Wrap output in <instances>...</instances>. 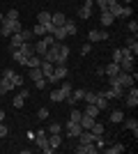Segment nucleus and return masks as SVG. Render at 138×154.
<instances>
[{
    "instance_id": "29",
    "label": "nucleus",
    "mask_w": 138,
    "mask_h": 154,
    "mask_svg": "<svg viewBox=\"0 0 138 154\" xmlns=\"http://www.w3.org/2000/svg\"><path fill=\"white\" fill-rule=\"evenodd\" d=\"M83 115H90V117H97L99 115V108L94 106V103H87L85 110H83Z\"/></svg>"
},
{
    "instance_id": "14",
    "label": "nucleus",
    "mask_w": 138,
    "mask_h": 154,
    "mask_svg": "<svg viewBox=\"0 0 138 154\" xmlns=\"http://www.w3.org/2000/svg\"><path fill=\"white\" fill-rule=\"evenodd\" d=\"M65 21H67V16H65L62 12H55V14H51V23H53V28L65 26Z\"/></svg>"
},
{
    "instance_id": "21",
    "label": "nucleus",
    "mask_w": 138,
    "mask_h": 154,
    "mask_svg": "<svg viewBox=\"0 0 138 154\" xmlns=\"http://www.w3.org/2000/svg\"><path fill=\"white\" fill-rule=\"evenodd\" d=\"M94 122H97V120H94V117H90V115H83V117H81V120H78L81 129H87V131H90V129H92V124H94Z\"/></svg>"
},
{
    "instance_id": "20",
    "label": "nucleus",
    "mask_w": 138,
    "mask_h": 154,
    "mask_svg": "<svg viewBox=\"0 0 138 154\" xmlns=\"http://www.w3.org/2000/svg\"><path fill=\"white\" fill-rule=\"evenodd\" d=\"M19 51L23 53L26 58H28V55H35V44H30V42H23V44L19 46Z\"/></svg>"
},
{
    "instance_id": "12",
    "label": "nucleus",
    "mask_w": 138,
    "mask_h": 154,
    "mask_svg": "<svg viewBox=\"0 0 138 154\" xmlns=\"http://www.w3.org/2000/svg\"><path fill=\"white\" fill-rule=\"evenodd\" d=\"M113 21H115V16H113V14L108 12V9H104V12L99 14V23H101L104 28H108V26L113 23Z\"/></svg>"
},
{
    "instance_id": "7",
    "label": "nucleus",
    "mask_w": 138,
    "mask_h": 154,
    "mask_svg": "<svg viewBox=\"0 0 138 154\" xmlns=\"http://www.w3.org/2000/svg\"><path fill=\"white\" fill-rule=\"evenodd\" d=\"M62 129H67V136H69V138H78V134L83 131V129H81V124H78V122H72V120H69Z\"/></svg>"
},
{
    "instance_id": "35",
    "label": "nucleus",
    "mask_w": 138,
    "mask_h": 154,
    "mask_svg": "<svg viewBox=\"0 0 138 154\" xmlns=\"http://www.w3.org/2000/svg\"><path fill=\"white\" fill-rule=\"evenodd\" d=\"M94 136H104V124H99V122H94L92 124V129H90Z\"/></svg>"
},
{
    "instance_id": "33",
    "label": "nucleus",
    "mask_w": 138,
    "mask_h": 154,
    "mask_svg": "<svg viewBox=\"0 0 138 154\" xmlns=\"http://www.w3.org/2000/svg\"><path fill=\"white\" fill-rule=\"evenodd\" d=\"M32 35H35V37H44V35H46V28L41 26V23H37V26L32 28Z\"/></svg>"
},
{
    "instance_id": "24",
    "label": "nucleus",
    "mask_w": 138,
    "mask_h": 154,
    "mask_svg": "<svg viewBox=\"0 0 138 154\" xmlns=\"http://www.w3.org/2000/svg\"><path fill=\"white\" fill-rule=\"evenodd\" d=\"M127 48H129L133 55H138V42H136V35H133V37H127Z\"/></svg>"
},
{
    "instance_id": "27",
    "label": "nucleus",
    "mask_w": 138,
    "mask_h": 154,
    "mask_svg": "<svg viewBox=\"0 0 138 154\" xmlns=\"http://www.w3.org/2000/svg\"><path fill=\"white\" fill-rule=\"evenodd\" d=\"M51 35L55 37V42H62V39H67V32H65V28H62V26H60V28H53Z\"/></svg>"
},
{
    "instance_id": "5",
    "label": "nucleus",
    "mask_w": 138,
    "mask_h": 154,
    "mask_svg": "<svg viewBox=\"0 0 138 154\" xmlns=\"http://www.w3.org/2000/svg\"><path fill=\"white\" fill-rule=\"evenodd\" d=\"M67 58H69V46L58 42V60H55V64H67Z\"/></svg>"
},
{
    "instance_id": "36",
    "label": "nucleus",
    "mask_w": 138,
    "mask_h": 154,
    "mask_svg": "<svg viewBox=\"0 0 138 154\" xmlns=\"http://www.w3.org/2000/svg\"><path fill=\"white\" fill-rule=\"evenodd\" d=\"M81 117H83V110H76V108H74L72 113H69V120H72V122H78Z\"/></svg>"
},
{
    "instance_id": "17",
    "label": "nucleus",
    "mask_w": 138,
    "mask_h": 154,
    "mask_svg": "<svg viewBox=\"0 0 138 154\" xmlns=\"http://www.w3.org/2000/svg\"><path fill=\"white\" fill-rule=\"evenodd\" d=\"M28 97H30V92H28V90L19 92V94L14 97V101H12V103H14V108H21V106H23V101H26Z\"/></svg>"
},
{
    "instance_id": "32",
    "label": "nucleus",
    "mask_w": 138,
    "mask_h": 154,
    "mask_svg": "<svg viewBox=\"0 0 138 154\" xmlns=\"http://www.w3.org/2000/svg\"><path fill=\"white\" fill-rule=\"evenodd\" d=\"M46 48H48V46H46L44 42H37V44H35V55H44Z\"/></svg>"
},
{
    "instance_id": "45",
    "label": "nucleus",
    "mask_w": 138,
    "mask_h": 154,
    "mask_svg": "<svg viewBox=\"0 0 138 154\" xmlns=\"http://www.w3.org/2000/svg\"><path fill=\"white\" fill-rule=\"evenodd\" d=\"M37 117H39V120H46V117H48V108H39L37 110Z\"/></svg>"
},
{
    "instance_id": "38",
    "label": "nucleus",
    "mask_w": 138,
    "mask_h": 154,
    "mask_svg": "<svg viewBox=\"0 0 138 154\" xmlns=\"http://www.w3.org/2000/svg\"><path fill=\"white\" fill-rule=\"evenodd\" d=\"M32 37H35L32 30H21V39H23V42H30Z\"/></svg>"
},
{
    "instance_id": "15",
    "label": "nucleus",
    "mask_w": 138,
    "mask_h": 154,
    "mask_svg": "<svg viewBox=\"0 0 138 154\" xmlns=\"http://www.w3.org/2000/svg\"><path fill=\"white\" fill-rule=\"evenodd\" d=\"M62 28H65V32H67V37H74V35H76V32H78V26H76V23H74L72 19H67V21H65V26H62Z\"/></svg>"
},
{
    "instance_id": "47",
    "label": "nucleus",
    "mask_w": 138,
    "mask_h": 154,
    "mask_svg": "<svg viewBox=\"0 0 138 154\" xmlns=\"http://www.w3.org/2000/svg\"><path fill=\"white\" fill-rule=\"evenodd\" d=\"M9 134V131H7V127H5V122H0V138H5V136Z\"/></svg>"
},
{
    "instance_id": "48",
    "label": "nucleus",
    "mask_w": 138,
    "mask_h": 154,
    "mask_svg": "<svg viewBox=\"0 0 138 154\" xmlns=\"http://www.w3.org/2000/svg\"><path fill=\"white\" fill-rule=\"evenodd\" d=\"M97 7L101 9V12H104L106 7H108V0H97Z\"/></svg>"
},
{
    "instance_id": "19",
    "label": "nucleus",
    "mask_w": 138,
    "mask_h": 154,
    "mask_svg": "<svg viewBox=\"0 0 138 154\" xmlns=\"http://www.w3.org/2000/svg\"><path fill=\"white\" fill-rule=\"evenodd\" d=\"M94 106H97L99 110H106L108 108V99H106L101 92H97V99H94Z\"/></svg>"
},
{
    "instance_id": "9",
    "label": "nucleus",
    "mask_w": 138,
    "mask_h": 154,
    "mask_svg": "<svg viewBox=\"0 0 138 154\" xmlns=\"http://www.w3.org/2000/svg\"><path fill=\"white\" fill-rule=\"evenodd\" d=\"M35 140H37V145H39L41 149H46L48 147V131H46V129H39V131L35 134Z\"/></svg>"
},
{
    "instance_id": "28",
    "label": "nucleus",
    "mask_w": 138,
    "mask_h": 154,
    "mask_svg": "<svg viewBox=\"0 0 138 154\" xmlns=\"http://www.w3.org/2000/svg\"><path fill=\"white\" fill-rule=\"evenodd\" d=\"M37 23H41V26H48V23H51V12H39V16H37Z\"/></svg>"
},
{
    "instance_id": "13",
    "label": "nucleus",
    "mask_w": 138,
    "mask_h": 154,
    "mask_svg": "<svg viewBox=\"0 0 138 154\" xmlns=\"http://www.w3.org/2000/svg\"><path fill=\"white\" fill-rule=\"evenodd\" d=\"M122 122H124V129H129L133 136H138V120H136V117H129V120L124 117Z\"/></svg>"
},
{
    "instance_id": "3",
    "label": "nucleus",
    "mask_w": 138,
    "mask_h": 154,
    "mask_svg": "<svg viewBox=\"0 0 138 154\" xmlns=\"http://www.w3.org/2000/svg\"><path fill=\"white\" fill-rule=\"evenodd\" d=\"M69 76V69H67V64H55V69H53L51 76H46V83H60V81H65Z\"/></svg>"
},
{
    "instance_id": "44",
    "label": "nucleus",
    "mask_w": 138,
    "mask_h": 154,
    "mask_svg": "<svg viewBox=\"0 0 138 154\" xmlns=\"http://www.w3.org/2000/svg\"><path fill=\"white\" fill-rule=\"evenodd\" d=\"M90 51H92V44H90V42L81 46V53H83V55H90Z\"/></svg>"
},
{
    "instance_id": "4",
    "label": "nucleus",
    "mask_w": 138,
    "mask_h": 154,
    "mask_svg": "<svg viewBox=\"0 0 138 154\" xmlns=\"http://www.w3.org/2000/svg\"><path fill=\"white\" fill-rule=\"evenodd\" d=\"M92 9H94V0H83V5L78 7V19L81 21L92 19Z\"/></svg>"
},
{
    "instance_id": "6",
    "label": "nucleus",
    "mask_w": 138,
    "mask_h": 154,
    "mask_svg": "<svg viewBox=\"0 0 138 154\" xmlns=\"http://www.w3.org/2000/svg\"><path fill=\"white\" fill-rule=\"evenodd\" d=\"M87 39H90V44H97V42L108 39V32H106V30H90V32H87Z\"/></svg>"
},
{
    "instance_id": "40",
    "label": "nucleus",
    "mask_w": 138,
    "mask_h": 154,
    "mask_svg": "<svg viewBox=\"0 0 138 154\" xmlns=\"http://www.w3.org/2000/svg\"><path fill=\"white\" fill-rule=\"evenodd\" d=\"M41 42H44L46 46H53V44H55V37H53V35H44V37H41Z\"/></svg>"
},
{
    "instance_id": "16",
    "label": "nucleus",
    "mask_w": 138,
    "mask_h": 154,
    "mask_svg": "<svg viewBox=\"0 0 138 154\" xmlns=\"http://www.w3.org/2000/svg\"><path fill=\"white\" fill-rule=\"evenodd\" d=\"M9 90H14V83L9 81V78H5V76H2V78H0V97H2V94H7Z\"/></svg>"
},
{
    "instance_id": "25",
    "label": "nucleus",
    "mask_w": 138,
    "mask_h": 154,
    "mask_svg": "<svg viewBox=\"0 0 138 154\" xmlns=\"http://www.w3.org/2000/svg\"><path fill=\"white\" fill-rule=\"evenodd\" d=\"M41 64V55H28V60H26V67L30 69V67H39Z\"/></svg>"
},
{
    "instance_id": "39",
    "label": "nucleus",
    "mask_w": 138,
    "mask_h": 154,
    "mask_svg": "<svg viewBox=\"0 0 138 154\" xmlns=\"http://www.w3.org/2000/svg\"><path fill=\"white\" fill-rule=\"evenodd\" d=\"M46 85H48V83H46V78H44V76H41V78H37V81H35V88H37V90H44Z\"/></svg>"
},
{
    "instance_id": "1",
    "label": "nucleus",
    "mask_w": 138,
    "mask_h": 154,
    "mask_svg": "<svg viewBox=\"0 0 138 154\" xmlns=\"http://www.w3.org/2000/svg\"><path fill=\"white\" fill-rule=\"evenodd\" d=\"M23 30V26H21V21H2V23H0V35H2V37H12L14 32H21Z\"/></svg>"
},
{
    "instance_id": "2",
    "label": "nucleus",
    "mask_w": 138,
    "mask_h": 154,
    "mask_svg": "<svg viewBox=\"0 0 138 154\" xmlns=\"http://www.w3.org/2000/svg\"><path fill=\"white\" fill-rule=\"evenodd\" d=\"M69 94H72V83H67V81H65V83L60 85L58 90H53V92H51L48 97H51V101L60 103V101H65V99H67Z\"/></svg>"
},
{
    "instance_id": "49",
    "label": "nucleus",
    "mask_w": 138,
    "mask_h": 154,
    "mask_svg": "<svg viewBox=\"0 0 138 154\" xmlns=\"http://www.w3.org/2000/svg\"><path fill=\"white\" fill-rule=\"evenodd\" d=\"M0 122H5V108H0Z\"/></svg>"
},
{
    "instance_id": "46",
    "label": "nucleus",
    "mask_w": 138,
    "mask_h": 154,
    "mask_svg": "<svg viewBox=\"0 0 138 154\" xmlns=\"http://www.w3.org/2000/svg\"><path fill=\"white\" fill-rule=\"evenodd\" d=\"M127 28H129V30H131L133 35L138 32V23H136V21H129V26H127Z\"/></svg>"
},
{
    "instance_id": "26",
    "label": "nucleus",
    "mask_w": 138,
    "mask_h": 154,
    "mask_svg": "<svg viewBox=\"0 0 138 154\" xmlns=\"http://www.w3.org/2000/svg\"><path fill=\"white\" fill-rule=\"evenodd\" d=\"M104 152H106V154H122V152H124V145H120V143H113L111 147H106Z\"/></svg>"
},
{
    "instance_id": "50",
    "label": "nucleus",
    "mask_w": 138,
    "mask_h": 154,
    "mask_svg": "<svg viewBox=\"0 0 138 154\" xmlns=\"http://www.w3.org/2000/svg\"><path fill=\"white\" fill-rule=\"evenodd\" d=\"M2 21H5V14H2V12H0V23H2Z\"/></svg>"
},
{
    "instance_id": "18",
    "label": "nucleus",
    "mask_w": 138,
    "mask_h": 154,
    "mask_svg": "<svg viewBox=\"0 0 138 154\" xmlns=\"http://www.w3.org/2000/svg\"><path fill=\"white\" fill-rule=\"evenodd\" d=\"M39 69H41V76H51V74H53V69H55V64H53V62H46V60H41V67H39Z\"/></svg>"
},
{
    "instance_id": "42",
    "label": "nucleus",
    "mask_w": 138,
    "mask_h": 154,
    "mask_svg": "<svg viewBox=\"0 0 138 154\" xmlns=\"http://www.w3.org/2000/svg\"><path fill=\"white\" fill-rule=\"evenodd\" d=\"M131 14H133V9L129 5H124V7H122V12H120V16H131Z\"/></svg>"
},
{
    "instance_id": "37",
    "label": "nucleus",
    "mask_w": 138,
    "mask_h": 154,
    "mask_svg": "<svg viewBox=\"0 0 138 154\" xmlns=\"http://www.w3.org/2000/svg\"><path fill=\"white\" fill-rule=\"evenodd\" d=\"M5 19H7V21H19V9H9Z\"/></svg>"
},
{
    "instance_id": "11",
    "label": "nucleus",
    "mask_w": 138,
    "mask_h": 154,
    "mask_svg": "<svg viewBox=\"0 0 138 154\" xmlns=\"http://www.w3.org/2000/svg\"><path fill=\"white\" fill-rule=\"evenodd\" d=\"M97 145H94V143H81L78 147H76V152L78 154H97Z\"/></svg>"
},
{
    "instance_id": "10",
    "label": "nucleus",
    "mask_w": 138,
    "mask_h": 154,
    "mask_svg": "<svg viewBox=\"0 0 138 154\" xmlns=\"http://www.w3.org/2000/svg\"><path fill=\"white\" fill-rule=\"evenodd\" d=\"M133 62H136V58L133 55H124V58L120 60V71H133Z\"/></svg>"
},
{
    "instance_id": "43",
    "label": "nucleus",
    "mask_w": 138,
    "mask_h": 154,
    "mask_svg": "<svg viewBox=\"0 0 138 154\" xmlns=\"http://www.w3.org/2000/svg\"><path fill=\"white\" fill-rule=\"evenodd\" d=\"M12 83H14V88H19V85H23V78H21L19 74H14V76H12Z\"/></svg>"
},
{
    "instance_id": "22",
    "label": "nucleus",
    "mask_w": 138,
    "mask_h": 154,
    "mask_svg": "<svg viewBox=\"0 0 138 154\" xmlns=\"http://www.w3.org/2000/svg\"><path fill=\"white\" fill-rule=\"evenodd\" d=\"M104 74H106V76H115V74H120V64L118 62L106 64V67H104Z\"/></svg>"
},
{
    "instance_id": "41",
    "label": "nucleus",
    "mask_w": 138,
    "mask_h": 154,
    "mask_svg": "<svg viewBox=\"0 0 138 154\" xmlns=\"http://www.w3.org/2000/svg\"><path fill=\"white\" fill-rule=\"evenodd\" d=\"M122 58H124V55H122V51H120V48H115V51H113V62H120Z\"/></svg>"
},
{
    "instance_id": "23",
    "label": "nucleus",
    "mask_w": 138,
    "mask_h": 154,
    "mask_svg": "<svg viewBox=\"0 0 138 154\" xmlns=\"http://www.w3.org/2000/svg\"><path fill=\"white\" fill-rule=\"evenodd\" d=\"M48 145H51L53 149H58L60 145H62V138H60V134H48Z\"/></svg>"
},
{
    "instance_id": "8",
    "label": "nucleus",
    "mask_w": 138,
    "mask_h": 154,
    "mask_svg": "<svg viewBox=\"0 0 138 154\" xmlns=\"http://www.w3.org/2000/svg\"><path fill=\"white\" fill-rule=\"evenodd\" d=\"M124 103L129 106V108H136V106H138V90H136V85H131V88H129V94H127Z\"/></svg>"
},
{
    "instance_id": "34",
    "label": "nucleus",
    "mask_w": 138,
    "mask_h": 154,
    "mask_svg": "<svg viewBox=\"0 0 138 154\" xmlns=\"http://www.w3.org/2000/svg\"><path fill=\"white\" fill-rule=\"evenodd\" d=\"M46 131H48V134H60V131H62V124H60V122H53V124H48Z\"/></svg>"
},
{
    "instance_id": "31",
    "label": "nucleus",
    "mask_w": 138,
    "mask_h": 154,
    "mask_svg": "<svg viewBox=\"0 0 138 154\" xmlns=\"http://www.w3.org/2000/svg\"><path fill=\"white\" fill-rule=\"evenodd\" d=\"M41 67V64H39ZM39 67H30V69H28V76L32 78V81H37V78H41V69Z\"/></svg>"
},
{
    "instance_id": "30",
    "label": "nucleus",
    "mask_w": 138,
    "mask_h": 154,
    "mask_svg": "<svg viewBox=\"0 0 138 154\" xmlns=\"http://www.w3.org/2000/svg\"><path fill=\"white\" fill-rule=\"evenodd\" d=\"M122 120H124V113H122V110H113L111 113V122L113 124H120Z\"/></svg>"
}]
</instances>
